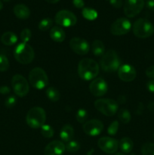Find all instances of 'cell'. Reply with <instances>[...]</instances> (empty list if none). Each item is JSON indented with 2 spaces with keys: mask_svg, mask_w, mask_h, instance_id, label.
Returning <instances> with one entry per match:
<instances>
[{
  "mask_svg": "<svg viewBox=\"0 0 154 155\" xmlns=\"http://www.w3.org/2000/svg\"><path fill=\"white\" fill-rule=\"evenodd\" d=\"M99 71V64L91 58H84L79 63L78 74L84 80H94L98 75Z\"/></svg>",
  "mask_w": 154,
  "mask_h": 155,
  "instance_id": "obj_1",
  "label": "cell"
},
{
  "mask_svg": "<svg viewBox=\"0 0 154 155\" xmlns=\"http://www.w3.org/2000/svg\"><path fill=\"white\" fill-rule=\"evenodd\" d=\"M100 66L104 72L113 73L118 71L120 67V60L117 52L113 49L106 51L100 61Z\"/></svg>",
  "mask_w": 154,
  "mask_h": 155,
  "instance_id": "obj_2",
  "label": "cell"
},
{
  "mask_svg": "<svg viewBox=\"0 0 154 155\" xmlns=\"http://www.w3.org/2000/svg\"><path fill=\"white\" fill-rule=\"evenodd\" d=\"M46 120V113L42 107H32L27 112L26 117V121L27 125L33 129L41 128L45 125Z\"/></svg>",
  "mask_w": 154,
  "mask_h": 155,
  "instance_id": "obj_3",
  "label": "cell"
},
{
  "mask_svg": "<svg viewBox=\"0 0 154 155\" xmlns=\"http://www.w3.org/2000/svg\"><path fill=\"white\" fill-rule=\"evenodd\" d=\"M14 56L18 62L22 64L31 63L35 58V51L30 45L25 42L18 44L14 51Z\"/></svg>",
  "mask_w": 154,
  "mask_h": 155,
  "instance_id": "obj_4",
  "label": "cell"
},
{
  "mask_svg": "<svg viewBox=\"0 0 154 155\" xmlns=\"http://www.w3.org/2000/svg\"><path fill=\"white\" fill-rule=\"evenodd\" d=\"M132 30L134 36L140 39H146L153 35L154 26L148 20L139 18L133 24Z\"/></svg>",
  "mask_w": 154,
  "mask_h": 155,
  "instance_id": "obj_5",
  "label": "cell"
},
{
  "mask_svg": "<svg viewBox=\"0 0 154 155\" xmlns=\"http://www.w3.org/2000/svg\"><path fill=\"white\" fill-rule=\"evenodd\" d=\"M29 82L33 87L42 89L48 84V75L41 68H35L29 74Z\"/></svg>",
  "mask_w": 154,
  "mask_h": 155,
  "instance_id": "obj_6",
  "label": "cell"
},
{
  "mask_svg": "<svg viewBox=\"0 0 154 155\" xmlns=\"http://www.w3.org/2000/svg\"><path fill=\"white\" fill-rule=\"evenodd\" d=\"M95 107L101 114L107 117H112L119 110V104L110 98H101L95 101Z\"/></svg>",
  "mask_w": 154,
  "mask_h": 155,
  "instance_id": "obj_7",
  "label": "cell"
},
{
  "mask_svg": "<svg viewBox=\"0 0 154 155\" xmlns=\"http://www.w3.org/2000/svg\"><path fill=\"white\" fill-rule=\"evenodd\" d=\"M11 86L14 93L20 97L26 96L30 90L28 81L20 74H16L12 77Z\"/></svg>",
  "mask_w": 154,
  "mask_h": 155,
  "instance_id": "obj_8",
  "label": "cell"
},
{
  "mask_svg": "<svg viewBox=\"0 0 154 155\" xmlns=\"http://www.w3.org/2000/svg\"><path fill=\"white\" fill-rule=\"evenodd\" d=\"M54 21L57 25L69 27L75 25L77 23V18L72 12L69 11L61 10L56 14Z\"/></svg>",
  "mask_w": 154,
  "mask_h": 155,
  "instance_id": "obj_9",
  "label": "cell"
},
{
  "mask_svg": "<svg viewBox=\"0 0 154 155\" xmlns=\"http://www.w3.org/2000/svg\"><path fill=\"white\" fill-rule=\"evenodd\" d=\"M143 0H125L123 5L124 14L128 18H134L144 7Z\"/></svg>",
  "mask_w": 154,
  "mask_h": 155,
  "instance_id": "obj_10",
  "label": "cell"
},
{
  "mask_svg": "<svg viewBox=\"0 0 154 155\" xmlns=\"http://www.w3.org/2000/svg\"><path fill=\"white\" fill-rule=\"evenodd\" d=\"M131 29V24L129 20L125 18H120L112 24L110 32L114 36H122L127 34Z\"/></svg>",
  "mask_w": 154,
  "mask_h": 155,
  "instance_id": "obj_11",
  "label": "cell"
},
{
  "mask_svg": "<svg viewBox=\"0 0 154 155\" xmlns=\"http://www.w3.org/2000/svg\"><path fill=\"white\" fill-rule=\"evenodd\" d=\"M98 145L100 149L107 154H116L119 149V142L111 137H102L98 140Z\"/></svg>",
  "mask_w": 154,
  "mask_h": 155,
  "instance_id": "obj_12",
  "label": "cell"
},
{
  "mask_svg": "<svg viewBox=\"0 0 154 155\" xmlns=\"http://www.w3.org/2000/svg\"><path fill=\"white\" fill-rule=\"evenodd\" d=\"M82 130L86 135L96 136L101 133L104 130V124L99 120H90L83 124Z\"/></svg>",
  "mask_w": 154,
  "mask_h": 155,
  "instance_id": "obj_13",
  "label": "cell"
},
{
  "mask_svg": "<svg viewBox=\"0 0 154 155\" xmlns=\"http://www.w3.org/2000/svg\"><path fill=\"white\" fill-rule=\"evenodd\" d=\"M69 47L77 54L84 55L89 51L90 45L84 39L79 37H73L69 41Z\"/></svg>",
  "mask_w": 154,
  "mask_h": 155,
  "instance_id": "obj_14",
  "label": "cell"
},
{
  "mask_svg": "<svg viewBox=\"0 0 154 155\" xmlns=\"http://www.w3.org/2000/svg\"><path fill=\"white\" fill-rule=\"evenodd\" d=\"M89 90L94 96H103L107 92L108 85L103 78H96L89 85Z\"/></svg>",
  "mask_w": 154,
  "mask_h": 155,
  "instance_id": "obj_15",
  "label": "cell"
},
{
  "mask_svg": "<svg viewBox=\"0 0 154 155\" xmlns=\"http://www.w3.org/2000/svg\"><path fill=\"white\" fill-rule=\"evenodd\" d=\"M137 72L135 68L130 64L121 65L118 69V77L124 82H131L136 78Z\"/></svg>",
  "mask_w": 154,
  "mask_h": 155,
  "instance_id": "obj_16",
  "label": "cell"
},
{
  "mask_svg": "<svg viewBox=\"0 0 154 155\" xmlns=\"http://www.w3.org/2000/svg\"><path fill=\"white\" fill-rule=\"evenodd\" d=\"M66 151V147L63 142L54 140L48 143L44 150L45 155H63Z\"/></svg>",
  "mask_w": 154,
  "mask_h": 155,
  "instance_id": "obj_17",
  "label": "cell"
},
{
  "mask_svg": "<svg viewBox=\"0 0 154 155\" xmlns=\"http://www.w3.org/2000/svg\"><path fill=\"white\" fill-rule=\"evenodd\" d=\"M14 14L18 18L21 20H27L30 16V10L27 5L24 4H18L14 7Z\"/></svg>",
  "mask_w": 154,
  "mask_h": 155,
  "instance_id": "obj_18",
  "label": "cell"
},
{
  "mask_svg": "<svg viewBox=\"0 0 154 155\" xmlns=\"http://www.w3.org/2000/svg\"><path fill=\"white\" fill-rule=\"evenodd\" d=\"M50 37L56 42H62L65 39L66 33L64 30L60 27H53L50 30Z\"/></svg>",
  "mask_w": 154,
  "mask_h": 155,
  "instance_id": "obj_19",
  "label": "cell"
},
{
  "mask_svg": "<svg viewBox=\"0 0 154 155\" xmlns=\"http://www.w3.org/2000/svg\"><path fill=\"white\" fill-rule=\"evenodd\" d=\"M74 136V130L71 125H64L60 132V138L63 142H68L72 140Z\"/></svg>",
  "mask_w": 154,
  "mask_h": 155,
  "instance_id": "obj_20",
  "label": "cell"
},
{
  "mask_svg": "<svg viewBox=\"0 0 154 155\" xmlns=\"http://www.w3.org/2000/svg\"><path fill=\"white\" fill-rule=\"evenodd\" d=\"M134 143L133 141L128 137H124L119 142V148L123 153L128 154L130 153L133 149Z\"/></svg>",
  "mask_w": 154,
  "mask_h": 155,
  "instance_id": "obj_21",
  "label": "cell"
},
{
  "mask_svg": "<svg viewBox=\"0 0 154 155\" xmlns=\"http://www.w3.org/2000/svg\"><path fill=\"white\" fill-rule=\"evenodd\" d=\"M1 42L5 45H13L18 42V36L13 32H5L2 35Z\"/></svg>",
  "mask_w": 154,
  "mask_h": 155,
  "instance_id": "obj_22",
  "label": "cell"
},
{
  "mask_svg": "<svg viewBox=\"0 0 154 155\" xmlns=\"http://www.w3.org/2000/svg\"><path fill=\"white\" fill-rule=\"evenodd\" d=\"M91 50L95 56H103L105 53V45L102 41L96 39L92 42Z\"/></svg>",
  "mask_w": 154,
  "mask_h": 155,
  "instance_id": "obj_23",
  "label": "cell"
},
{
  "mask_svg": "<svg viewBox=\"0 0 154 155\" xmlns=\"http://www.w3.org/2000/svg\"><path fill=\"white\" fill-rule=\"evenodd\" d=\"M47 97L53 102H56L60 98V94L59 91L54 87H48L45 91Z\"/></svg>",
  "mask_w": 154,
  "mask_h": 155,
  "instance_id": "obj_24",
  "label": "cell"
},
{
  "mask_svg": "<svg viewBox=\"0 0 154 155\" xmlns=\"http://www.w3.org/2000/svg\"><path fill=\"white\" fill-rule=\"evenodd\" d=\"M82 16L88 21H94L98 18V12L95 9L91 8H83L82 9Z\"/></svg>",
  "mask_w": 154,
  "mask_h": 155,
  "instance_id": "obj_25",
  "label": "cell"
},
{
  "mask_svg": "<svg viewBox=\"0 0 154 155\" xmlns=\"http://www.w3.org/2000/svg\"><path fill=\"white\" fill-rule=\"evenodd\" d=\"M118 118L122 124H128L131 120V116L130 112L127 109L122 108L118 111Z\"/></svg>",
  "mask_w": 154,
  "mask_h": 155,
  "instance_id": "obj_26",
  "label": "cell"
},
{
  "mask_svg": "<svg viewBox=\"0 0 154 155\" xmlns=\"http://www.w3.org/2000/svg\"><path fill=\"white\" fill-rule=\"evenodd\" d=\"M40 131L42 136L47 138V139H50V138L52 137L54 133V129L50 125H48V124H45V125L42 126L40 128Z\"/></svg>",
  "mask_w": 154,
  "mask_h": 155,
  "instance_id": "obj_27",
  "label": "cell"
},
{
  "mask_svg": "<svg viewBox=\"0 0 154 155\" xmlns=\"http://www.w3.org/2000/svg\"><path fill=\"white\" fill-rule=\"evenodd\" d=\"M142 155H154V143L146 142L141 147Z\"/></svg>",
  "mask_w": 154,
  "mask_h": 155,
  "instance_id": "obj_28",
  "label": "cell"
},
{
  "mask_svg": "<svg viewBox=\"0 0 154 155\" xmlns=\"http://www.w3.org/2000/svg\"><path fill=\"white\" fill-rule=\"evenodd\" d=\"M53 24L52 19L49 18H46L42 19L40 22L39 23V29L42 31H46L49 30Z\"/></svg>",
  "mask_w": 154,
  "mask_h": 155,
  "instance_id": "obj_29",
  "label": "cell"
},
{
  "mask_svg": "<svg viewBox=\"0 0 154 155\" xmlns=\"http://www.w3.org/2000/svg\"><path fill=\"white\" fill-rule=\"evenodd\" d=\"M65 147H66V151L71 153H74L76 152V151H78L79 150L80 145L78 142H76V141L71 140L66 143Z\"/></svg>",
  "mask_w": 154,
  "mask_h": 155,
  "instance_id": "obj_30",
  "label": "cell"
},
{
  "mask_svg": "<svg viewBox=\"0 0 154 155\" xmlns=\"http://www.w3.org/2000/svg\"><path fill=\"white\" fill-rule=\"evenodd\" d=\"M75 117L79 124H85L88 119V112L85 109H79L76 112Z\"/></svg>",
  "mask_w": 154,
  "mask_h": 155,
  "instance_id": "obj_31",
  "label": "cell"
},
{
  "mask_svg": "<svg viewBox=\"0 0 154 155\" xmlns=\"http://www.w3.org/2000/svg\"><path fill=\"white\" fill-rule=\"evenodd\" d=\"M9 68V61L5 54H0V72H5Z\"/></svg>",
  "mask_w": 154,
  "mask_h": 155,
  "instance_id": "obj_32",
  "label": "cell"
},
{
  "mask_svg": "<svg viewBox=\"0 0 154 155\" xmlns=\"http://www.w3.org/2000/svg\"><path fill=\"white\" fill-rule=\"evenodd\" d=\"M32 37V32L30 29L26 28L21 31V39L22 40V42L27 43L30 40Z\"/></svg>",
  "mask_w": 154,
  "mask_h": 155,
  "instance_id": "obj_33",
  "label": "cell"
},
{
  "mask_svg": "<svg viewBox=\"0 0 154 155\" xmlns=\"http://www.w3.org/2000/svg\"><path fill=\"white\" fill-rule=\"evenodd\" d=\"M118 130H119V122L116 120L111 123L110 125L109 126V127L107 128V133L110 136H114L116 134Z\"/></svg>",
  "mask_w": 154,
  "mask_h": 155,
  "instance_id": "obj_34",
  "label": "cell"
},
{
  "mask_svg": "<svg viewBox=\"0 0 154 155\" xmlns=\"http://www.w3.org/2000/svg\"><path fill=\"white\" fill-rule=\"evenodd\" d=\"M17 103V98L14 95H10L6 98L5 101V105L8 108H11L14 106Z\"/></svg>",
  "mask_w": 154,
  "mask_h": 155,
  "instance_id": "obj_35",
  "label": "cell"
},
{
  "mask_svg": "<svg viewBox=\"0 0 154 155\" xmlns=\"http://www.w3.org/2000/svg\"><path fill=\"white\" fill-rule=\"evenodd\" d=\"M108 1L110 4L116 8H119L122 7V4H123L122 0H108Z\"/></svg>",
  "mask_w": 154,
  "mask_h": 155,
  "instance_id": "obj_36",
  "label": "cell"
},
{
  "mask_svg": "<svg viewBox=\"0 0 154 155\" xmlns=\"http://www.w3.org/2000/svg\"><path fill=\"white\" fill-rule=\"evenodd\" d=\"M146 75L149 78L154 80V65L149 67L146 68Z\"/></svg>",
  "mask_w": 154,
  "mask_h": 155,
  "instance_id": "obj_37",
  "label": "cell"
},
{
  "mask_svg": "<svg viewBox=\"0 0 154 155\" xmlns=\"http://www.w3.org/2000/svg\"><path fill=\"white\" fill-rule=\"evenodd\" d=\"M72 3H73L74 6L77 8H84L85 2L83 0H72Z\"/></svg>",
  "mask_w": 154,
  "mask_h": 155,
  "instance_id": "obj_38",
  "label": "cell"
},
{
  "mask_svg": "<svg viewBox=\"0 0 154 155\" xmlns=\"http://www.w3.org/2000/svg\"><path fill=\"white\" fill-rule=\"evenodd\" d=\"M146 88H147L149 92L154 93V80L147 82V83H146Z\"/></svg>",
  "mask_w": 154,
  "mask_h": 155,
  "instance_id": "obj_39",
  "label": "cell"
},
{
  "mask_svg": "<svg viewBox=\"0 0 154 155\" xmlns=\"http://www.w3.org/2000/svg\"><path fill=\"white\" fill-rule=\"evenodd\" d=\"M10 88L6 86H2L0 87V93L2 94V95H7L10 92Z\"/></svg>",
  "mask_w": 154,
  "mask_h": 155,
  "instance_id": "obj_40",
  "label": "cell"
},
{
  "mask_svg": "<svg viewBox=\"0 0 154 155\" xmlns=\"http://www.w3.org/2000/svg\"><path fill=\"white\" fill-rule=\"evenodd\" d=\"M146 5L148 9L154 12V0H148V1L146 2Z\"/></svg>",
  "mask_w": 154,
  "mask_h": 155,
  "instance_id": "obj_41",
  "label": "cell"
},
{
  "mask_svg": "<svg viewBox=\"0 0 154 155\" xmlns=\"http://www.w3.org/2000/svg\"><path fill=\"white\" fill-rule=\"evenodd\" d=\"M45 1H46L48 3H51V4H55V3L58 2L60 0H45Z\"/></svg>",
  "mask_w": 154,
  "mask_h": 155,
  "instance_id": "obj_42",
  "label": "cell"
},
{
  "mask_svg": "<svg viewBox=\"0 0 154 155\" xmlns=\"http://www.w3.org/2000/svg\"><path fill=\"white\" fill-rule=\"evenodd\" d=\"M2 7H3L2 2L1 0H0V10H2Z\"/></svg>",
  "mask_w": 154,
  "mask_h": 155,
  "instance_id": "obj_43",
  "label": "cell"
},
{
  "mask_svg": "<svg viewBox=\"0 0 154 155\" xmlns=\"http://www.w3.org/2000/svg\"><path fill=\"white\" fill-rule=\"evenodd\" d=\"M113 155H125V154H123V153H116V154H114Z\"/></svg>",
  "mask_w": 154,
  "mask_h": 155,
  "instance_id": "obj_44",
  "label": "cell"
},
{
  "mask_svg": "<svg viewBox=\"0 0 154 155\" xmlns=\"http://www.w3.org/2000/svg\"><path fill=\"white\" fill-rule=\"evenodd\" d=\"M3 1H4V2H8L11 1V0H3Z\"/></svg>",
  "mask_w": 154,
  "mask_h": 155,
  "instance_id": "obj_45",
  "label": "cell"
},
{
  "mask_svg": "<svg viewBox=\"0 0 154 155\" xmlns=\"http://www.w3.org/2000/svg\"><path fill=\"white\" fill-rule=\"evenodd\" d=\"M153 136V139H154V133H153V136Z\"/></svg>",
  "mask_w": 154,
  "mask_h": 155,
  "instance_id": "obj_46",
  "label": "cell"
}]
</instances>
